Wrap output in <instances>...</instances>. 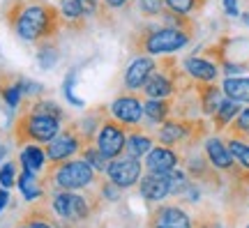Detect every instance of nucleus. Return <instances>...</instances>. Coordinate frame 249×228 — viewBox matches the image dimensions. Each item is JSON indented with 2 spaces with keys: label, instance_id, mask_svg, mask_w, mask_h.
<instances>
[{
  "label": "nucleus",
  "instance_id": "obj_1",
  "mask_svg": "<svg viewBox=\"0 0 249 228\" xmlns=\"http://www.w3.org/2000/svg\"><path fill=\"white\" fill-rule=\"evenodd\" d=\"M2 17L18 39L37 46L53 42L65 28L60 9L46 0H7Z\"/></svg>",
  "mask_w": 249,
  "mask_h": 228
},
{
  "label": "nucleus",
  "instance_id": "obj_2",
  "mask_svg": "<svg viewBox=\"0 0 249 228\" xmlns=\"http://www.w3.org/2000/svg\"><path fill=\"white\" fill-rule=\"evenodd\" d=\"M65 111L49 99H28L14 123V139L23 143H49L62 129Z\"/></svg>",
  "mask_w": 249,
  "mask_h": 228
},
{
  "label": "nucleus",
  "instance_id": "obj_3",
  "mask_svg": "<svg viewBox=\"0 0 249 228\" xmlns=\"http://www.w3.org/2000/svg\"><path fill=\"white\" fill-rule=\"evenodd\" d=\"M192 39V33L180 30L173 26H143L132 35L134 53H145V55H171V53L185 49Z\"/></svg>",
  "mask_w": 249,
  "mask_h": 228
},
{
  "label": "nucleus",
  "instance_id": "obj_4",
  "mask_svg": "<svg viewBox=\"0 0 249 228\" xmlns=\"http://www.w3.org/2000/svg\"><path fill=\"white\" fill-rule=\"evenodd\" d=\"M49 184L55 189L65 192H79L92 184L95 171L83 161V159H65V161H49V173H46Z\"/></svg>",
  "mask_w": 249,
  "mask_h": 228
},
{
  "label": "nucleus",
  "instance_id": "obj_5",
  "mask_svg": "<svg viewBox=\"0 0 249 228\" xmlns=\"http://www.w3.org/2000/svg\"><path fill=\"white\" fill-rule=\"evenodd\" d=\"M208 132V124L198 118H166L161 127L157 129V139L164 145H194L196 140H201Z\"/></svg>",
  "mask_w": 249,
  "mask_h": 228
},
{
  "label": "nucleus",
  "instance_id": "obj_6",
  "mask_svg": "<svg viewBox=\"0 0 249 228\" xmlns=\"http://www.w3.org/2000/svg\"><path fill=\"white\" fill-rule=\"evenodd\" d=\"M86 143H88V140H86V136H83L79 124L76 123L65 124L60 132L46 143V148H44L46 159H49V161H65V159L76 157Z\"/></svg>",
  "mask_w": 249,
  "mask_h": 228
},
{
  "label": "nucleus",
  "instance_id": "obj_7",
  "mask_svg": "<svg viewBox=\"0 0 249 228\" xmlns=\"http://www.w3.org/2000/svg\"><path fill=\"white\" fill-rule=\"evenodd\" d=\"M95 145L107 159L120 157L124 152V145H127V127L123 123H118L116 118H111V113L104 115L97 134H95Z\"/></svg>",
  "mask_w": 249,
  "mask_h": 228
},
{
  "label": "nucleus",
  "instance_id": "obj_8",
  "mask_svg": "<svg viewBox=\"0 0 249 228\" xmlns=\"http://www.w3.org/2000/svg\"><path fill=\"white\" fill-rule=\"evenodd\" d=\"M51 208L53 212L65 221H83L88 219L90 214V203L86 196H81L76 192H65V189H58L51 198Z\"/></svg>",
  "mask_w": 249,
  "mask_h": 228
},
{
  "label": "nucleus",
  "instance_id": "obj_9",
  "mask_svg": "<svg viewBox=\"0 0 249 228\" xmlns=\"http://www.w3.org/2000/svg\"><path fill=\"white\" fill-rule=\"evenodd\" d=\"M107 175L111 184H116L118 189H129L139 182L141 177V161L136 157H116L107 166Z\"/></svg>",
  "mask_w": 249,
  "mask_h": 228
},
{
  "label": "nucleus",
  "instance_id": "obj_10",
  "mask_svg": "<svg viewBox=\"0 0 249 228\" xmlns=\"http://www.w3.org/2000/svg\"><path fill=\"white\" fill-rule=\"evenodd\" d=\"M108 113H111V118H116L118 123H123L124 127H136L143 120V102L134 92H123L108 106Z\"/></svg>",
  "mask_w": 249,
  "mask_h": 228
},
{
  "label": "nucleus",
  "instance_id": "obj_11",
  "mask_svg": "<svg viewBox=\"0 0 249 228\" xmlns=\"http://www.w3.org/2000/svg\"><path fill=\"white\" fill-rule=\"evenodd\" d=\"M155 67H157V62H155L152 55H139L124 71V90L127 92H139L145 86V81L150 79Z\"/></svg>",
  "mask_w": 249,
  "mask_h": 228
},
{
  "label": "nucleus",
  "instance_id": "obj_12",
  "mask_svg": "<svg viewBox=\"0 0 249 228\" xmlns=\"http://www.w3.org/2000/svg\"><path fill=\"white\" fill-rule=\"evenodd\" d=\"M150 228H192L189 214L178 205H160L152 212Z\"/></svg>",
  "mask_w": 249,
  "mask_h": 228
},
{
  "label": "nucleus",
  "instance_id": "obj_13",
  "mask_svg": "<svg viewBox=\"0 0 249 228\" xmlns=\"http://www.w3.org/2000/svg\"><path fill=\"white\" fill-rule=\"evenodd\" d=\"M185 74L198 83H214L219 76V65L205 55H189L185 60Z\"/></svg>",
  "mask_w": 249,
  "mask_h": 228
},
{
  "label": "nucleus",
  "instance_id": "obj_14",
  "mask_svg": "<svg viewBox=\"0 0 249 228\" xmlns=\"http://www.w3.org/2000/svg\"><path fill=\"white\" fill-rule=\"evenodd\" d=\"M141 196L148 198V201H164L171 193V180L169 173H148L145 177H141Z\"/></svg>",
  "mask_w": 249,
  "mask_h": 228
},
{
  "label": "nucleus",
  "instance_id": "obj_15",
  "mask_svg": "<svg viewBox=\"0 0 249 228\" xmlns=\"http://www.w3.org/2000/svg\"><path fill=\"white\" fill-rule=\"evenodd\" d=\"M180 157L169 148V145H157L148 152V159H145V166L150 173H171L173 168L178 166Z\"/></svg>",
  "mask_w": 249,
  "mask_h": 228
},
{
  "label": "nucleus",
  "instance_id": "obj_16",
  "mask_svg": "<svg viewBox=\"0 0 249 228\" xmlns=\"http://www.w3.org/2000/svg\"><path fill=\"white\" fill-rule=\"evenodd\" d=\"M194 95L205 115H213L224 102V90L219 86H214V83H198V81H194Z\"/></svg>",
  "mask_w": 249,
  "mask_h": 228
},
{
  "label": "nucleus",
  "instance_id": "obj_17",
  "mask_svg": "<svg viewBox=\"0 0 249 228\" xmlns=\"http://www.w3.org/2000/svg\"><path fill=\"white\" fill-rule=\"evenodd\" d=\"M205 155H208V161H210L214 168H219V171H229V173H231L233 166H235V161H233L226 143L219 140L217 136L205 140Z\"/></svg>",
  "mask_w": 249,
  "mask_h": 228
},
{
  "label": "nucleus",
  "instance_id": "obj_18",
  "mask_svg": "<svg viewBox=\"0 0 249 228\" xmlns=\"http://www.w3.org/2000/svg\"><path fill=\"white\" fill-rule=\"evenodd\" d=\"M0 97L9 108H18L23 99V76H12V74H0Z\"/></svg>",
  "mask_w": 249,
  "mask_h": 228
},
{
  "label": "nucleus",
  "instance_id": "obj_19",
  "mask_svg": "<svg viewBox=\"0 0 249 228\" xmlns=\"http://www.w3.org/2000/svg\"><path fill=\"white\" fill-rule=\"evenodd\" d=\"M58 9H60L65 26L71 28V30H83L86 14H83V7H81L79 0H58Z\"/></svg>",
  "mask_w": 249,
  "mask_h": 228
},
{
  "label": "nucleus",
  "instance_id": "obj_20",
  "mask_svg": "<svg viewBox=\"0 0 249 228\" xmlns=\"http://www.w3.org/2000/svg\"><path fill=\"white\" fill-rule=\"evenodd\" d=\"M132 134L127 136V145H124V152L129 155V157H136L141 159L143 155H148L152 150V136L150 134H145L139 129V124L136 127H129Z\"/></svg>",
  "mask_w": 249,
  "mask_h": 228
},
{
  "label": "nucleus",
  "instance_id": "obj_21",
  "mask_svg": "<svg viewBox=\"0 0 249 228\" xmlns=\"http://www.w3.org/2000/svg\"><path fill=\"white\" fill-rule=\"evenodd\" d=\"M224 97L238 104H249V76H226L224 81Z\"/></svg>",
  "mask_w": 249,
  "mask_h": 228
},
{
  "label": "nucleus",
  "instance_id": "obj_22",
  "mask_svg": "<svg viewBox=\"0 0 249 228\" xmlns=\"http://www.w3.org/2000/svg\"><path fill=\"white\" fill-rule=\"evenodd\" d=\"M240 111H242L240 104L226 97V99H224L222 104H219V108H217V111H214V113L210 115V118H213V127H214V132H224V129H226V127H229V124L233 123V118H235V115L240 113Z\"/></svg>",
  "mask_w": 249,
  "mask_h": 228
},
{
  "label": "nucleus",
  "instance_id": "obj_23",
  "mask_svg": "<svg viewBox=\"0 0 249 228\" xmlns=\"http://www.w3.org/2000/svg\"><path fill=\"white\" fill-rule=\"evenodd\" d=\"M173 113V102L169 99H148V102H143V115L150 120V123H164L166 118H171Z\"/></svg>",
  "mask_w": 249,
  "mask_h": 228
},
{
  "label": "nucleus",
  "instance_id": "obj_24",
  "mask_svg": "<svg viewBox=\"0 0 249 228\" xmlns=\"http://www.w3.org/2000/svg\"><path fill=\"white\" fill-rule=\"evenodd\" d=\"M18 161H21L23 171L37 173V171H42L44 164H46V152H44V148H39V145H35V143H30V145H26V148L21 150Z\"/></svg>",
  "mask_w": 249,
  "mask_h": 228
},
{
  "label": "nucleus",
  "instance_id": "obj_25",
  "mask_svg": "<svg viewBox=\"0 0 249 228\" xmlns=\"http://www.w3.org/2000/svg\"><path fill=\"white\" fill-rule=\"evenodd\" d=\"M17 182H18V189H21V193L26 196L28 201H37V198L44 193V187H39L35 173H30V171H23V173L18 175Z\"/></svg>",
  "mask_w": 249,
  "mask_h": 228
},
{
  "label": "nucleus",
  "instance_id": "obj_26",
  "mask_svg": "<svg viewBox=\"0 0 249 228\" xmlns=\"http://www.w3.org/2000/svg\"><path fill=\"white\" fill-rule=\"evenodd\" d=\"M164 2H166V9L176 14H187V17L203 12V7L208 5V0H164Z\"/></svg>",
  "mask_w": 249,
  "mask_h": 228
},
{
  "label": "nucleus",
  "instance_id": "obj_27",
  "mask_svg": "<svg viewBox=\"0 0 249 228\" xmlns=\"http://www.w3.org/2000/svg\"><path fill=\"white\" fill-rule=\"evenodd\" d=\"M226 148H229V152H231L233 161H235L240 168L249 171V143H247V140L229 139V140H226Z\"/></svg>",
  "mask_w": 249,
  "mask_h": 228
},
{
  "label": "nucleus",
  "instance_id": "obj_28",
  "mask_svg": "<svg viewBox=\"0 0 249 228\" xmlns=\"http://www.w3.org/2000/svg\"><path fill=\"white\" fill-rule=\"evenodd\" d=\"M81 159H83L92 171H107V166H108V159L104 157V155L99 152L97 145H92V143H86V145H83Z\"/></svg>",
  "mask_w": 249,
  "mask_h": 228
},
{
  "label": "nucleus",
  "instance_id": "obj_29",
  "mask_svg": "<svg viewBox=\"0 0 249 228\" xmlns=\"http://www.w3.org/2000/svg\"><path fill=\"white\" fill-rule=\"evenodd\" d=\"M226 129H229V139L247 140L249 139V108H242Z\"/></svg>",
  "mask_w": 249,
  "mask_h": 228
},
{
  "label": "nucleus",
  "instance_id": "obj_30",
  "mask_svg": "<svg viewBox=\"0 0 249 228\" xmlns=\"http://www.w3.org/2000/svg\"><path fill=\"white\" fill-rule=\"evenodd\" d=\"M58 60V49H55V39L53 42H44L39 44V51H37V62L42 65V70H51Z\"/></svg>",
  "mask_w": 249,
  "mask_h": 228
},
{
  "label": "nucleus",
  "instance_id": "obj_31",
  "mask_svg": "<svg viewBox=\"0 0 249 228\" xmlns=\"http://www.w3.org/2000/svg\"><path fill=\"white\" fill-rule=\"evenodd\" d=\"M136 5H139V12L148 18H160L161 12L166 9L164 0H136Z\"/></svg>",
  "mask_w": 249,
  "mask_h": 228
},
{
  "label": "nucleus",
  "instance_id": "obj_32",
  "mask_svg": "<svg viewBox=\"0 0 249 228\" xmlns=\"http://www.w3.org/2000/svg\"><path fill=\"white\" fill-rule=\"evenodd\" d=\"M74 81H76V70L70 71L67 74V79H65V86H62V90H65V97H67V102L74 106H83V99H79V97L74 95Z\"/></svg>",
  "mask_w": 249,
  "mask_h": 228
},
{
  "label": "nucleus",
  "instance_id": "obj_33",
  "mask_svg": "<svg viewBox=\"0 0 249 228\" xmlns=\"http://www.w3.org/2000/svg\"><path fill=\"white\" fill-rule=\"evenodd\" d=\"M81 7H83V14L86 17H102V12H104V2L102 0H79Z\"/></svg>",
  "mask_w": 249,
  "mask_h": 228
},
{
  "label": "nucleus",
  "instance_id": "obj_34",
  "mask_svg": "<svg viewBox=\"0 0 249 228\" xmlns=\"http://www.w3.org/2000/svg\"><path fill=\"white\" fill-rule=\"evenodd\" d=\"M14 182H17V175H14V164H12V161H7L5 166L0 168V184L7 189V187H12Z\"/></svg>",
  "mask_w": 249,
  "mask_h": 228
},
{
  "label": "nucleus",
  "instance_id": "obj_35",
  "mask_svg": "<svg viewBox=\"0 0 249 228\" xmlns=\"http://www.w3.org/2000/svg\"><path fill=\"white\" fill-rule=\"evenodd\" d=\"M26 224H28L30 228H53L46 219H39V212H37V210H33L30 214H28Z\"/></svg>",
  "mask_w": 249,
  "mask_h": 228
},
{
  "label": "nucleus",
  "instance_id": "obj_36",
  "mask_svg": "<svg viewBox=\"0 0 249 228\" xmlns=\"http://www.w3.org/2000/svg\"><path fill=\"white\" fill-rule=\"evenodd\" d=\"M107 9H129L132 0H102Z\"/></svg>",
  "mask_w": 249,
  "mask_h": 228
},
{
  "label": "nucleus",
  "instance_id": "obj_37",
  "mask_svg": "<svg viewBox=\"0 0 249 228\" xmlns=\"http://www.w3.org/2000/svg\"><path fill=\"white\" fill-rule=\"evenodd\" d=\"M224 9H226L229 17H238L240 14L238 12V0H224Z\"/></svg>",
  "mask_w": 249,
  "mask_h": 228
},
{
  "label": "nucleus",
  "instance_id": "obj_38",
  "mask_svg": "<svg viewBox=\"0 0 249 228\" xmlns=\"http://www.w3.org/2000/svg\"><path fill=\"white\" fill-rule=\"evenodd\" d=\"M7 189H5V187H2V189H0V210H2V208H5V205H7Z\"/></svg>",
  "mask_w": 249,
  "mask_h": 228
},
{
  "label": "nucleus",
  "instance_id": "obj_39",
  "mask_svg": "<svg viewBox=\"0 0 249 228\" xmlns=\"http://www.w3.org/2000/svg\"><path fill=\"white\" fill-rule=\"evenodd\" d=\"M5 155H7V148H5V145L0 143V159H5Z\"/></svg>",
  "mask_w": 249,
  "mask_h": 228
},
{
  "label": "nucleus",
  "instance_id": "obj_40",
  "mask_svg": "<svg viewBox=\"0 0 249 228\" xmlns=\"http://www.w3.org/2000/svg\"><path fill=\"white\" fill-rule=\"evenodd\" d=\"M242 21H245V23L249 26V14H242Z\"/></svg>",
  "mask_w": 249,
  "mask_h": 228
},
{
  "label": "nucleus",
  "instance_id": "obj_41",
  "mask_svg": "<svg viewBox=\"0 0 249 228\" xmlns=\"http://www.w3.org/2000/svg\"><path fill=\"white\" fill-rule=\"evenodd\" d=\"M17 228H30V226H28L26 221H21V224H18V226H17Z\"/></svg>",
  "mask_w": 249,
  "mask_h": 228
},
{
  "label": "nucleus",
  "instance_id": "obj_42",
  "mask_svg": "<svg viewBox=\"0 0 249 228\" xmlns=\"http://www.w3.org/2000/svg\"><path fill=\"white\" fill-rule=\"evenodd\" d=\"M247 228H249V224H247Z\"/></svg>",
  "mask_w": 249,
  "mask_h": 228
}]
</instances>
